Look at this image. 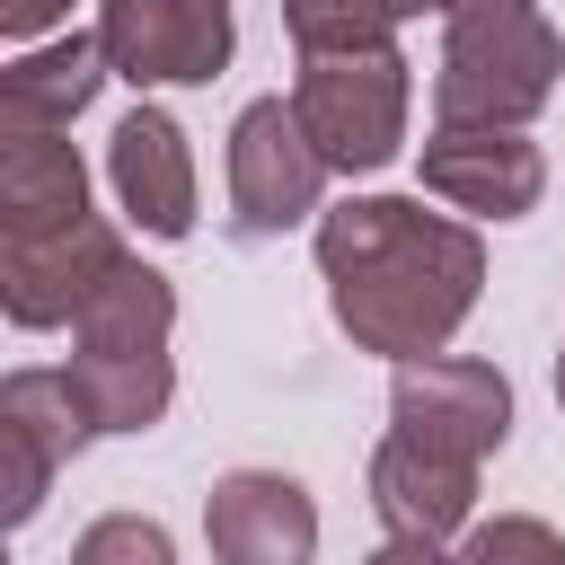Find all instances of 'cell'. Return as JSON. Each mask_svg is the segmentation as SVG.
<instances>
[{
  "instance_id": "cell-22",
  "label": "cell",
  "mask_w": 565,
  "mask_h": 565,
  "mask_svg": "<svg viewBox=\"0 0 565 565\" xmlns=\"http://www.w3.org/2000/svg\"><path fill=\"white\" fill-rule=\"evenodd\" d=\"M556 406H565V353H556Z\"/></svg>"
},
{
  "instance_id": "cell-5",
  "label": "cell",
  "mask_w": 565,
  "mask_h": 565,
  "mask_svg": "<svg viewBox=\"0 0 565 565\" xmlns=\"http://www.w3.org/2000/svg\"><path fill=\"white\" fill-rule=\"evenodd\" d=\"M388 433L415 450H441L459 468H486V450H503V433H512V380L468 353H415V362H397Z\"/></svg>"
},
{
  "instance_id": "cell-17",
  "label": "cell",
  "mask_w": 565,
  "mask_h": 565,
  "mask_svg": "<svg viewBox=\"0 0 565 565\" xmlns=\"http://www.w3.org/2000/svg\"><path fill=\"white\" fill-rule=\"evenodd\" d=\"M71 565H177V547L150 512H106L71 539Z\"/></svg>"
},
{
  "instance_id": "cell-20",
  "label": "cell",
  "mask_w": 565,
  "mask_h": 565,
  "mask_svg": "<svg viewBox=\"0 0 565 565\" xmlns=\"http://www.w3.org/2000/svg\"><path fill=\"white\" fill-rule=\"evenodd\" d=\"M362 565H459V556H441V539H388V547L362 556Z\"/></svg>"
},
{
  "instance_id": "cell-11",
  "label": "cell",
  "mask_w": 565,
  "mask_h": 565,
  "mask_svg": "<svg viewBox=\"0 0 565 565\" xmlns=\"http://www.w3.org/2000/svg\"><path fill=\"white\" fill-rule=\"evenodd\" d=\"M106 177H115V203L132 230L150 238H185L194 230V159H185V132L177 115L159 106H132L106 141Z\"/></svg>"
},
{
  "instance_id": "cell-6",
  "label": "cell",
  "mask_w": 565,
  "mask_h": 565,
  "mask_svg": "<svg viewBox=\"0 0 565 565\" xmlns=\"http://www.w3.org/2000/svg\"><path fill=\"white\" fill-rule=\"evenodd\" d=\"M97 44L132 88H203L230 71L238 18L230 0H97Z\"/></svg>"
},
{
  "instance_id": "cell-10",
  "label": "cell",
  "mask_w": 565,
  "mask_h": 565,
  "mask_svg": "<svg viewBox=\"0 0 565 565\" xmlns=\"http://www.w3.org/2000/svg\"><path fill=\"white\" fill-rule=\"evenodd\" d=\"M132 247L88 212V221H71V230H53V238H0V309L18 318V327H71L79 318V300L124 265Z\"/></svg>"
},
{
  "instance_id": "cell-4",
  "label": "cell",
  "mask_w": 565,
  "mask_h": 565,
  "mask_svg": "<svg viewBox=\"0 0 565 565\" xmlns=\"http://www.w3.org/2000/svg\"><path fill=\"white\" fill-rule=\"evenodd\" d=\"M327 177L335 168L318 159V141H309L291 97L238 106V124H230V230L238 238H282L291 221H309Z\"/></svg>"
},
{
  "instance_id": "cell-3",
  "label": "cell",
  "mask_w": 565,
  "mask_h": 565,
  "mask_svg": "<svg viewBox=\"0 0 565 565\" xmlns=\"http://www.w3.org/2000/svg\"><path fill=\"white\" fill-rule=\"evenodd\" d=\"M406 53L397 44H335V53H300V124L318 141V159L335 177H371L406 150Z\"/></svg>"
},
{
  "instance_id": "cell-1",
  "label": "cell",
  "mask_w": 565,
  "mask_h": 565,
  "mask_svg": "<svg viewBox=\"0 0 565 565\" xmlns=\"http://www.w3.org/2000/svg\"><path fill=\"white\" fill-rule=\"evenodd\" d=\"M318 274L327 309L362 353L415 362L459 335L486 282V238L468 221L424 212L415 194H353L318 212Z\"/></svg>"
},
{
  "instance_id": "cell-15",
  "label": "cell",
  "mask_w": 565,
  "mask_h": 565,
  "mask_svg": "<svg viewBox=\"0 0 565 565\" xmlns=\"http://www.w3.org/2000/svg\"><path fill=\"white\" fill-rule=\"evenodd\" d=\"M97 79H106V44L97 35H62V44L18 53L0 71V115H9V132H62L97 97Z\"/></svg>"
},
{
  "instance_id": "cell-9",
  "label": "cell",
  "mask_w": 565,
  "mask_h": 565,
  "mask_svg": "<svg viewBox=\"0 0 565 565\" xmlns=\"http://www.w3.org/2000/svg\"><path fill=\"white\" fill-rule=\"evenodd\" d=\"M212 565H309L318 556V503L282 468H230L203 494Z\"/></svg>"
},
{
  "instance_id": "cell-21",
  "label": "cell",
  "mask_w": 565,
  "mask_h": 565,
  "mask_svg": "<svg viewBox=\"0 0 565 565\" xmlns=\"http://www.w3.org/2000/svg\"><path fill=\"white\" fill-rule=\"evenodd\" d=\"M424 9H441V18H450V9H468V0H415V18H424Z\"/></svg>"
},
{
  "instance_id": "cell-13",
  "label": "cell",
  "mask_w": 565,
  "mask_h": 565,
  "mask_svg": "<svg viewBox=\"0 0 565 565\" xmlns=\"http://www.w3.org/2000/svg\"><path fill=\"white\" fill-rule=\"evenodd\" d=\"M88 221V168L62 132H9L0 141V238H53Z\"/></svg>"
},
{
  "instance_id": "cell-19",
  "label": "cell",
  "mask_w": 565,
  "mask_h": 565,
  "mask_svg": "<svg viewBox=\"0 0 565 565\" xmlns=\"http://www.w3.org/2000/svg\"><path fill=\"white\" fill-rule=\"evenodd\" d=\"M53 18H71V0H0V35H44Z\"/></svg>"
},
{
  "instance_id": "cell-12",
  "label": "cell",
  "mask_w": 565,
  "mask_h": 565,
  "mask_svg": "<svg viewBox=\"0 0 565 565\" xmlns=\"http://www.w3.org/2000/svg\"><path fill=\"white\" fill-rule=\"evenodd\" d=\"M371 512L388 521V539H450L477 512V468H459V459L415 450V441L388 433L371 450Z\"/></svg>"
},
{
  "instance_id": "cell-14",
  "label": "cell",
  "mask_w": 565,
  "mask_h": 565,
  "mask_svg": "<svg viewBox=\"0 0 565 565\" xmlns=\"http://www.w3.org/2000/svg\"><path fill=\"white\" fill-rule=\"evenodd\" d=\"M168 327H177V291L168 274H150L141 256H124L71 318L79 353H115V362H168Z\"/></svg>"
},
{
  "instance_id": "cell-16",
  "label": "cell",
  "mask_w": 565,
  "mask_h": 565,
  "mask_svg": "<svg viewBox=\"0 0 565 565\" xmlns=\"http://www.w3.org/2000/svg\"><path fill=\"white\" fill-rule=\"evenodd\" d=\"M415 18V0H282V26L300 53H335V44H397V26Z\"/></svg>"
},
{
  "instance_id": "cell-7",
  "label": "cell",
  "mask_w": 565,
  "mask_h": 565,
  "mask_svg": "<svg viewBox=\"0 0 565 565\" xmlns=\"http://www.w3.org/2000/svg\"><path fill=\"white\" fill-rule=\"evenodd\" d=\"M97 441V415L71 371H9L0 380V468H9V530L44 512V486Z\"/></svg>"
},
{
  "instance_id": "cell-2",
  "label": "cell",
  "mask_w": 565,
  "mask_h": 565,
  "mask_svg": "<svg viewBox=\"0 0 565 565\" xmlns=\"http://www.w3.org/2000/svg\"><path fill=\"white\" fill-rule=\"evenodd\" d=\"M565 35L539 18V0H468L450 9L441 62H433V124H530L556 97Z\"/></svg>"
},
{
  "instance_id": "cell-18",
  "label": "cell",
  "mask_w": 565,
  "mask_h": 565,
  "mask_svg": "<svg viewBox=\"0 0 565 565\" xmlns=\"http://www.w3.org/2000/svg\"><path fill=\"white\" fill-rule=\"evenodd\" d=\"M459 565H565V539L547 521H530V512H494V521L468 530Z\"/></svg>"
},
{
  "instance_id": "cell-8",
  "label": "cell",
  "mask_w": 565,
  "mask_h": 565,
  "mask_svg": "<svg viewBox=\"0 0 565 565\" xmlns=\"http://www.w3.org/2000/svg\"><path fill=\"white\" fill-rule=\"evenodd\" d=\"M424 194L477 221H521L547 194V159L521 124H433L424 141Z\"/></svg>"
}]
</instances>
